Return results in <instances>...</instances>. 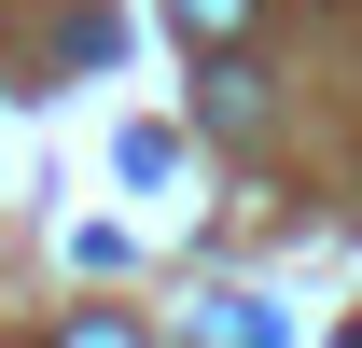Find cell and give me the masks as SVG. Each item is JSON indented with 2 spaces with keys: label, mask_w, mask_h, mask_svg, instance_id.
I'll use <instances>...</instances> for the list:
<instances>
[{
  "label": "cell",
  "mask_w": 362,
  "mask_h": 348,
  "mask_svg": "<svg viewBox=\"0 0 362 348\" xmlns=\"http://www.w3.org/2000/svg\"><path fill=\"white\" fill-rule=\"evenodd\" d=\"M56 348H139V320L126 306H84V320H56Z\"/></svg>",
  "instance_id": "cell-4"
},
{
  "label": "cell",
  "mask_w": 362,
  "mask_h": 348,
  "mask_svg": "<svg viewBox=\"0 0 362 348\" xmlns=\"http://www.w3.org/2000/svg\"><path fill=\"white\" fill-rule=\"evenodd\" d=\"M168 168H181V139L168 126H126V181H139V195H168Z\"/></svg>",
  "instance_id": "cell-3"
},
{
  "label": "cell",
  "mask_w": 362,
  "mask_h": 348,
  "mask_svg": "<svg viewBox=\"0 0 362 348\" xmlns=\"http://www.w3.org/2000/svg\"><path fill=\"white\" fill-rule=\"evenodd\" d=\"M181 28H195V42H237V28H251V0H181Z\"/></svg>",
  "instance_id": "cell-5"
},
{
  "label": "cell",
  "mask_w": 362,
  "mask_h": 348,
  "mask_svg": "<svg viewBox=\"0 0 362 348\" xmlns=\"http://www.w3.org/2000/svg\"><path fill=\"white\" fill-rule=\"evenodd\" d=\"M195 112H209V126L237 139V126H251V70H237V56H209V84H195Z\"/></svg>",
  "instance_id": "cell-2"
},
{
  "label": "cell",
  "mask_w": 362,
  "mask_h": 348,
  "mask_svg": "<svg viewBox=\"0 0 362 348\" xmlns=\"http://www.w3.org/2000/svg\"><path fill=\"white\" fill-rule=\"evenodd\" d=\"M209 348H293V320H279L265 293H209V320H195Z\"/></svg>",
  "instance_id": "cell-1"
}]
</instances>
